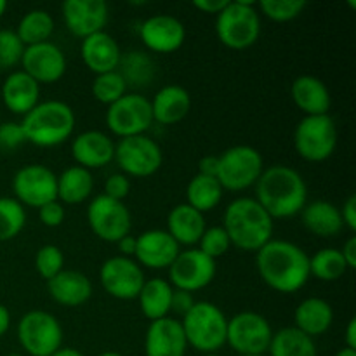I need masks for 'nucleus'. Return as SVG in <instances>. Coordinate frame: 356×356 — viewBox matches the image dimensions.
Returning <instances> with one entry per match:
<instances>
[{"mask_svg": "<svg viewBox=\"0 0 356 356\" xmlns=\"http://www.w3.org/2000/svg\"><path fill=\"white\" fill-rule=\"evenodd\" d=\"M256 268L261 280L280 294L301 291L309 275V256L296 243L271 238L256 252Z\"/></svg>", "mask_w": 356, "mask_h": 356, "instance_id": "obj_1", "label": "nucleus"}, {"mask_svg": "<svg viewBox=\"0 0 356 356\" xmlns=\"http://www.w3.org/2000/svg\"><path fill=\"white\" fill-rule=\"evenodd\" d=\"M256 200L273 219L301 214L308 204V186L301 174L287 165H271L256 183Z\"/></svg>", "mask_w": 356, "mask_h": 356, "instance_id": "obj_2", "label": "nucleus"}, {"mask_svg": "<svg viewBox=\"0 0 356 356\" xmlns=\"http://www.w3.org/2000/svg\"><path fill=\"white\" fill-rule=\"evenodd\" d=\"M222 228L228 233L232 247L245 252H257L273 238L275 222L256 198L240 197L226 207Z\"/></svg>", "mask_w": 356, "mask_h": 356, "instance_id": "obj_3", "label": "nucleus"}, {"mask_svg": "<svg viewBox=\"0 0 356 356\" xmlns=\"http://www.w3.org/2000/svg\"><path fill=\"white\" fill-rule=\"evenodd\" d=\"M24 141L38 148H54L72 138L75 131V111L65 101H40L19 122Z\"/></svg>", "mask_w": 356, "mask_h": 356, "instance_id": "obj_4", "label": "nucleus"}, {"mask_svg": "<svg viewBox=\"0 0 356 356\" xmlns=\"http://www.w3.org/2000/svg\"><path fill=\"white\" fill-rule=\"evenodd\" d=\"M179 322L188 346L202 355L218 353L226 346L228 316L214 302L197 301Z\"/></svg>", "mask_w": 356, "mask_h": 356, "instance_id": "obj_5", "label": "nucleus"}, {"mask_svg": "<svg viewBox=\"0 0 356 356\" xmlns=\"http://www.w3.org/2000/svg\"><path fill=\"white\" fill-rule=\"evenodd\" d=\"M216 33L221 44L233 51L252 47L261 35V16L256 3L245 0L228 2L216 16Z\"/></svg>", "mask_w": 356, "mask_h": 356, "instance_id": "obj_6", "label": "nucleus"}, {"mask_svg": "<svg viewBox=\"0 0 356 356\" xmlns=\"http://www.w3.org/2000/svg\"><path fill=\"white\" fill-rule=\"evenodd\" d=\"M337 146V125L330 115L305 117L294 131L296 153L306 162H325Z\"/></svg>", "mask_w": 356, "mask_h": 356, "instance_id": "obj_7", "label": "nucleus"}, {"mask_svg": "<svg viewBox=\"0 0 356 356\" xmlns=\"http://www.w3.org/2000/svg\"><path fill=\"white\" fill-rule=\"evenodd\" d=\"M264 170L263 155L247 145L232 146L219 155L218 181L222 190L243 191L256 186Z\"/></svg>", "mask_w": 356, "mask_h": 356, "instance_id": "obj_8", "label": "nucleus"}, {"mask_svg": "<svg viewBox=\"0 0 356 356\" xmlns=\"http://www.w3.org/2000/svg\"><path fill=\"white\" fill-rule=\"evenodd\" d=\"M63 337L59 320L44 309L28 312L17 323V341L30 356H51L63 346Z\"/></svg>", "mask_w": 356, "mask_h": 356, "instance_id": "obj_9", "label": "nucleus"}, {"mask_svg": "<svg viewBox=\"0 0 356 356\" xmlns=\"http://www.w3.org/2000/svg\"><path fill=\"white\" fill-rule=\"evenodd\" d=\"M122 174L131 177H149L160 170L163 153L159 143L149 136L124 138L115 145V159Z\"/></svg>", "mask_w": 356, "mask_h": 356, "instance_id": "obj_10", "label": "nucleus"}, {"mask_svg": "<svg viewBox=\"0 0 356 356\" xmlns=\"http://www.w3.org/2000/svg\"><path fill=\"white\" fill-rule=\"evenodd\" d=\"M87 222L94 235L108 243H117L131 235L132 216L124 202L113 200L106 195H97L87 207Z\"/></svg>", "mask_w": 356, "mask_h": 356, "instance_id": "obj_11", "label": "nucleus"}, {"mask_svg": "<svg viewBox=\"0 0 356 356\" xmlns=\"http://www.w3.org/2000/svg\"><path fill=\"white\" fill-rule=\"evenodd\" d=\"M273 329L263 315L256 312H242L228 318L226 344L238 355L268 353Z\"/></svg>", "mask_w": 356, "mask_h": 356, "instance_id": "obj_12", "label": "nucleus"}, {"mask_svg": "<svg viewBox=\"0 0 356 356\" xmlns=\"http://www.w3.org/2000/svg\"><path fill=\"white\" fill-rule=\"evenodd\" d=\"M152 124V104L143 94L127 92L117 103L108 106L106 125L120 139L146 134Z\"/></svg>", "mask_w": 356, "mask_h": 356, "instance_id": "obj_13", "label": "nucleus"}, {"mask_svg": "<svg viewBox=\"0 0 356 356\" xmlns=\"http://www.w3.org/2000/svg\"><path fill=\"white\" fill-rule=\"evenodd\" d=\"M13 191L23 207L38 209L58 200V176L42 163H30L14 174Z\"/></svg>", "mask_w": 356, "mask_h": 356, "instance_id": "obj_14", "label": "nucleus"}, {"mask_svg": "<svg viewBox=\"0 0 356 356\" xmlns=\"http://www.w3.org/2000/svg\"><path fill=\"white\" fill-rule=\"evenodd\" d=\"M218 273L214 259L205 256L198 249L181 250L169 268V284L174 289L186 292H197L212 284Z\"/></svg>", "mask_w": 356, "mask_h": 356, "instance_id": "obj_15", "label": "nucleus"}, {"mask_svg": "<svg viewBox=\"0 0 356 356\" xmlns=\"http://www.w3.org/2000/svg\"><path fill=\"white\" fill-rule=\"evenodd\" d=\"M99 282L106 294L120 301L138 299L145 285V271L131 257L115 256L103 263L99 270Z\"/></svg>", "mask_w": 356, "mask_h": 356, "instance_id": "obj_16", "label": "nucleus"}, {"mask_svg": "<svg viewBox=\"0 0 356 356\" xmlns=\"http://www.w3.org/2000/svg\"><path fill=\"white\" fill-rule=\"evenodd\" d=\"M139 38L148 51L156 54H170L183 47L186 40V28L170 14H155L143 21Z\"/></svg>", "mask_w": 356, "mask_h": 356, "instance_id": "obj_17", "label": "nucleus"}, {"mask_svg": "<svg viewBox=\"0 0 356 356\" xmlns=\"http://www.w3.org/2000/svg\"><path fill=\"white\" fill-rule=\"evenodd\" d=\"M21 66L28 76L40 83H54L66 73V58L61 49L52 42L24 47Z\"/></svg>", "mask_w": 356, "mask_h": 356, "instance_id": "obj_18", "label": "nucleus"}, {"mask_svg": "<svg viewBox=\"0 0 356 356\" xmlns=\"http://www.w3.org/2000/svg\"><path fill=\"white\" fill-rule=\"evenodd\" d=\"M181 247L165 229H148L136 236L134 261L148 270H169Z\"/></svg>", "mask_w": 356, "mask_h": 356, "instance_id": "obj_19", "label": "nucleus"}, {"mask_svg": "<svg viewBox=\"0 0 356 356\" xmlns=\"http://www.w3.org/2000/svg\"><path fill=\"white\" fill-rule=\"evenodd\" d=\"M61 13L70 33L82 40L104 31L108 23V6L103 0H66Z\"/></svg>", "mask_w": 356, "mask_h": 356, "instance_id": "obj_20", "label": "nucleus"}, {"mask_svg": "<svg viewBox=\"0 0 356 356\" xmlns=\"http://www.w3.org/2000/svg\"><path fill=\"white\" fill-rule=\"evenodd\" d=\"M188 350L181 322L165 316L156 322H149L145 336L146 356H184Z\"/></svg>", "mask_w": 356, "mask_h": 356, "instance_id": "obj_21", "label": "nucleus"}, {"mask_svg": "<svg viewBox=\"0 0 356 356\" xmlns=\"http://www.w3.org/2000/svg\"><path fill=\"white\" fill-rule=\"evenodd\" d=\"M72 156L87 170L101 169L115 159V143L101 131H86L72 141Z\"/></svg>", "mask_w": 356, "mask_h": 356, "instance_id": "obj_22", "label": "nucleus"}, {"mask_svg": "<svg viewBox=\"0 0 356 356\" xmlns=\"http://www.w3.org/2000/svg\"><path fill=\"white\" fill-rule=\"evenodd\" d=\"M82 61L94 75L117 72L120 65L122 52L117 40L106 31H99L83 38L80 45Z\"/></svg>", "mask_w": 356, "mask_h": 356, "instance_id": "obj_23", "label": "nucleus"}, {"mask_svg": "<svg viewBox=\"0 0 356 356\" xmlns=\"http://www.w3.org/2000/svg\"><path fill=\"white\" fill-rule=\"evenodd\" d=\"M0 94H2L3 106L10 113L21 115V117L30 113L40 103V86L23 70L13 72L6 76Z\"/></svg>", "mask_w": 356, "mask_h": 356, "instance_id": "obj_24", "label": "nucleus"}, {"mask_svg": "<svg viewBox=\"0 0 356 356\" xmlns=\"http://www.w3.org/2000/svg\"><path fill=\"white\" fill-rule=\"evenodd\" d=\"M291 96L296 106L305 113V117L329 115L330 106H332L329 87L318 76H298L291 86Z\"/></svg>", "mask_w": 356, "mask_h": 356, "instance_id": "obj_25", "label": "nucleus"}, {"mask_svg": "<svg viewBox=\"0 0 356 356\" xmlns=\"http://www.w3.org/2000/svg\"><path fill=\"white\" fill-rule=\"evenodd\" d=\"M47 292L58 305L79 308L92 298V284L82 271L63 270L47 282Z\"/></svg>", "mask_w": 356, "mask_h": 356, "instance_id": "obj_26", "label": "nucleus"}, {"mask_svg": "<svg viewBox=\"0 0 356 356\" xmlns=\"http://www.w3.org/2000/svg\"><path fill=\"white\" fill-rule=\"evenodd\" d=\"M152 104L153 122L160 125H176L188 117L191 110V96L184 87L165 86L153 96Z\"/></svg>", "mask_w": 356, "mask_h": 356, "instance_id": "obj_27", "label": "nucleus"}, {"mask_svg": "<svg viewBox=\"0 0 356 356\" xmlns=\"http://www.w3.org/2000/svg\"><path fill=\"white\" fill-rule=\"evenodd\" d=\"M207 229L205 214L188 204H179L170 209L167 216L165 232L177 242V245H197Z\"/></svg>", "mask_w": 356, "mask_h": 356, "instance_id": "obj_28", "label": "nucleus"}, {"mask_svg": "<svg viewBox=\"0 0 356 356\" xmlns=\"http://www.w3.org/2000/svg\"><path fill=\"white\" fill-rule=\"evenodd\" d=\"M334 323V309L322 298H308L294 312V327L312 339L329 332Z\"/></svg>", "mask_w": 356, "mask_h": 356, "instance_id": "obj_29", "label": "nucleus"}, {"mask_svg": "<svg viewBox=\"0 0 356 356\" xmlns=\"http://www.w3.org/2000/svg\"><path fill=\"white\" fill-rule=\"evenodd\" d=\"M301 219L309 233L322 238H332L343 232V218L337 205L327 200H315L306 204L301 211Z\"/></svg>", "mask_w": 356, "mask_h": 356, "instance_id": "obj_30", "label": "nucleus"}, {"mask_svg": "<svg viewBox=\"0 0 356 356\" xmlns=\"http://www.w3.org/2000/svg\"><path fill=\"white\" fill-rule=\"evenodd\" d=\"M174 287L163 278H149L145 282L141 292L138 296L141 313L149 320L156 322L170 313V301H172Z\"/></svg>", "mask_w": 356, "mask_h": 356, "instance_id": "obj_31", "label": "nucleus"}, {"mask_svg": "<svg viewBox=\"0 0 356 356\" xmlns=\"http://www.w3.org/2000/svg\"><path fill=\"white\" fill-rule=\"evenodd\" d=\"M94 190L92 172L83 167L73 165L58 176V200L61 204L76 205L89 200Z\"/></svg>", "mask_w": 356, "mask_h": 356, "instance_id": "obj_32", "label": "nucleus"}, {"mask_svg": "<svg viewBox=\"0 0 356 356\" xmlns=\"http://www.w3.org/2000/svg\"><path fill=\"white\" fill-rule=\"evenodd\" d=\"M268 353L270 356H318V350L315 339L296 327H285L273 332Z\"/></svg>", "mask_w": 356, "mask_h": 356, "instance_id": "obj_33", "label": "nucleus"}, {"mask_svg": "<svg viewBox=\"0 0 356 356\" xmlns=\"http://www.w3.org/2000/svg\"><path fill=\"white\" fill-rule=\"evenodd\" d=\"M222 186L219 184L218 177H209L197 174L186 186V202L190 207L197 209L198 212L205 214L211 212L221 204L222 200Z\"/></svg>", "mask_w": 356, "mask_h": 356, "instance_id": "obj_34", "label": "nucleus"}, {"mask_svg": "<svg viewBox=\"0 0 356 356\" xmlns=\"http://www.w3.org/2000/svg\"><path fill=\"white\" fill-rule=\"evenodd\" d=\"M54 33V19L51 14L44 9L28 10L21 21L17 23L16 35L24 47L30 45L44 44L49 42L51 35Z\"/></svg>", "mask_w": 356, "mask_h": 356, "instance_id": "obj_35", "label": "nucleus"}, {"mask_svg": "<svg viewBox=\"0 0 356 356\" xmlns=\"http://www.w3.org/2000/svg\"><path fill=\"white\" fill-rule=\"evenodd\" d=\"M117 72L120 73L127 86L145 87L155 76V63L146 52L131 51L127 54H122Z\"/></svg>", "mask_w": 356, "mask_h": 356, "instance_id": "obj_36", "label": "nucleus"}, {"mask_svg": "<svg viewBox=\"0 0 356 356\" xmlns=\"http://www.w3.org/2000/svg\"><path fill=\"white\" fill-rule=\"evenodd\" d=\"M348 273V266L339 249L325 247L309 257V275L320 282H337Z\"/></svg>", "mask_w": 356, "mask_h": 356, "instance_id": "obj_37", "label": "nucleus"}, {"mask_svg": "<svg viewBox=\"0 0 356 356\" xmlns=\"http://www.w3.org/2000/svg\"><path fill=\"white\" fill-rule=\"evenodd\" d=\"M26 211L16 198H0V242H9L23 232Z\"/></svg>", "mask_w": 356, "mask_h": 356, "instance_id": "obj_38", "label": "nucleus"}, {"mask_svg": "<svg viewBox=\"0 0 356 356\" xmlns=\"http://www.w3.org/2000/svg\"><path fill=\"white\" fill-rule=\"evenodd\" d=\"M90 90H92V96L96 97L97 103L111 106V104L117 103L122 96L127 94V83L122 79L120 73L110 72L103 73V75H96Z\"/></svg>", "mask_w": 356, "mask_h": 356, "instance_id": "obj_39", "label": "nucleus"}, {"mask_svg": "<svg viewBox=\"0 0 356 356\" xmlns=\"http://www.w3.org/2000/svg\"><path fill=\"white\" fill-rule=\"evenodd\" d=\"M306 6V0H263L257 6V10L275 23H287L301 16Z\"/></svg>", "mask_w": 356, "mask_h": 356, "instance_id": "obj_40", "label": "nucleus"}, {"mask_svg": "<svg viewBox=\"0 0 356 356\" xmlns=\"http://www.w3.org/2000/svg\"><path fill=\"white\" fill-rule=\"evenodd\" d=\"M35 270L44 280H51L65 270V254L58 245H42L35 254Z\"/></svg>", "mask_w": 356, "mask_h": 356, "instance_id": "obj_41", "label": "nucleus"}, {"mask_svg": "<svg viewBox=\"0 0 356 356\" xmlns=\"http://www.w3.org/2000/svg\"><path fill=\"white\" fill-rule=\"evenodd\" d=\"M232 249V242L228 238V233L222 226H211L204 232L200 242H198V250L205 254L211 259H219Z\"/></svg>", "mask_w": 356, "mask_h": 356, "instance_id": "obj_42", "label": "nucleus"}, {"mask_svg": "<svg viewBox=\"0 0 356 356\" xmlns=\"http://www.w3.org/2000/svg\"><path fill=\"white\" fill-rule=\"evenodd\" d=\"M24 45L17 38L16 31L0 30V72L14 68L21 63Z\"/></svg>", "mask_w": 356, "mask_h": 356, "instance_id": "obj_43", "label": "nucleus"}, {"mask_svg": "<svg viewBox=\"0 0 356 356\" xmlns=\"http://www.w3.org/2000/svg\"><path fill=\"white\" fill-rule=\"evenodd\" d=\"M24 141L23 129L17 122H3L0 124V149L3 152H13L19 148Z\"/></svg>", "mask_w": 356, "mask_h": 356, "instance_id": "obj_44", "label": "nucleus"}, {"mask_svg": "<svg viewBox=\"0 0 356 356\" xmlns=\"http://www.w3.org/2000/svg\"><path fill=\"white\" fill-rule=\"evenodd\" d=\"M65 205L59 200H52L49 202V204L38 207V219H40L42 225L47 226V228H58V226H61L63 222H65Z\"/></svg>", "mask_w": 356, "mask_h": 356, "instance_id": "obj_45", "label": "nucleus"}, {"mask_svg": "<svg viewBox=\"0 0 356 356\" xmlns=\"http://www.w3.org/2000/svg\"><path fill=\"white\" fill-rule=\"evenodd\" d=\"M129 193H131V179L125 174H111L104 183V195L113 198V200L124 202Z\"/></svg>", "mask_w": 356, "mask_h": 356, "instance_id": "obj_46", "label": "nucleus"}, {"mask_svg": "<svg viewBox=\"0 0 356 356\" xmlns=\"http://www.w3.org/2000/svg\"><path fill=\"white\" fill-rule=\"evenodd\" d=\"M195 298L191 292L179 291V289H174L172 292V301H170V312H174L176 315H179L183 318L195 305Z\"/></svg>", "mask_w": 356, "mask_h": 356, "instance_id": "obj_47", "label": "nucleus"}, {"mask_svg": "<svg viewBox=\"0 0 356 356\" xmlns=\"http://www.w3.org/2000/svg\"><path fill=\"white\" fill-rule=\"evenodd\" d=\"M341 211V218H343V225L346 228H350L351 232H356V197L351 195L348 197V200L344 202L343 207L339 209Z\"/></svg>", "mask_w": 356, "mask_h": 356, "instance_id": "obj_48", "label": "nucleus"}, {"mask_svg": "<svg viewBox=\"0 0 356 356\" xmlns=\"http://www.w3.org/2000/svg\"><path fill=\"white\" fill-rule=\"evenodd\" d=\"M226 6H228V0H195L193 2L195 9L205 14H214V16H218Z\"/></svg>", "mask_w": 356, "mask_h": 356, "instance_id": "obj_49", "label": "nucleus"}, {"mask_svg": "<svg viewBox=\"0 0 356 356\" xmlns=\"http://www.w3.org/2000/svg\"><path fill=\"white\" fill-rule=\"evenodd\" d=\"M218 167H219V156L218 155H207L204 159L198 160V174L209 177L218 176Z\"/></svg>", "mask_w": 356, "mask_h": 356, "instance_id": "obj_50", "label": "nucleus"}, {"mask_svg": "<svg viewBox=\"0 0 356 356\" xmlns=\"http://www.w3.org/2000/svg\"><path fill=\"white\" fill-rule=\"evenodd\" d=\"M343 254V259L346 263L348 270H355L356 268V236H350V238L344 242L343 249H339Z\"/></svg>", "mask_w": 356, "mask_h": 356, "instance_id": "obj_51", "label": "nucleus"}, {"mask_svg": "<svg viewBox=\"0 0 356 356\" xmlns=\"http://www.w3.org/2000/svg\"><path fill=\"white\" fill-rule=\"evenodd\" d=\"M117 247H118V250H120V256L131 257V259H134V254H136V236H132V235L124 236V238H122V240H118Z\"/></svg>", "mask_w": 356, "mask_h": 356, "instance_id": "obj_52", "label": "nucleus"}, {"mask_svg": "<svg viewBox=\"0 0 356 356\" xmlns=\"http://www.w3.org/2000/svg\"><path fill=\"white\" fill-rule=\"evenodd\" d=\"M344 343L346 346L344 348H350V350L356 351V320L351 318L350 323L346 327V334H344Z\"/></svg>", "mask_w": 356, "mask_h": 356, "instance_id": "obj_53", "label": "nucleus"}, {"mask_svg": "<svg viewBox=\"0 0 356 356\" xmlns=\"http://www.w3.org/2000/svg\"><path fill=\"white\" fill-rule=\"evenodd\" d=\"M10 327V313L9 309L3 305H0V337H3L7 334Z\"/></svg>", "mask_w": 356, "mask_h": 356, "instance_id": "obj_54", "label": "nucleus"}, {"mask_svg": "<svg viewBox=\"0 0 356 356\" xmlns=\"http://www.w3.org/2000/svg\"><path fill=\"white\" fill-rule=\"evenodd\" d=\"M51 356H83V353H80L79 350L70 346H61L58 351H54Z\"/></svg>", "mask_w": 356, "mask_h": 356, "instance_id": "obj_55", "label": "nucleus"}, {"mask_svg": "<svg viewBox=\"0 0 356 356\" xmlns=\"http://www.w3.org/2000/svg\"><path fill=\"white\" fill-rule=\"evenodd\" d=\"M334 356H356V351L350 350V348H341Z\"/></svg>", "mask_w": 356, "mask_h": 356, "instance_id": "obj_56", "label": "nucleus"}, {"mask_svg": "<svg viewBox=\"0 0 356 356\" xmlns=\"http://www.w3.org/2000/svg\"><path fill=\"white\" fill-rule=\"evenodd\" d=\"M6 9H7V2H6V0H0V17L3 16Z\"/></svg>", "mask_w": 356, "mask_h": 356, "instance_id": "obj_57", "label": "nucleus"}, {"mask_svg": "<svg viewBox=\"0 0 356 356\" xmlns=\"http://www.w3.org/2000/svg\"><path fill=\"white\" fill-rule=\"evenodd\" d=\"M97 356H124V355L117 353V351H104V353H101V355H97Z\"/></svg>", "mask_w": 356, "mask_h": 356, "instance_id": "obj_58", "label": "nucleus"}, {"mask_svg": "<svg viewBox=\"0 0 356 356\" xmlns=\"http://www.w3.org/2000/svg\"><path fill=\"white\" fill-rule=\"evenodd\" d=\"M204 356H221L219 353H207V355H204Z\"/></svg>", "mask_w": 356, "mask_h": 356, "instance_id": "obj_59", "label": "nucleus"}, {"mask_svg": "<svg viewBox=\"0 0 356 356\" xmlns=\"http://www.w3.org/2000/svg\"><path fill=\"white\" fill-rule=\"evenodd\" d=\"M238 356H264V355H238Z\"/></svg>", "mask_w": 356, "mask_h": 356, "instance_id": "obj_60", "label": "nucleus"}, {"mask_svg": "<svg viewBox=\"0 0 356 356\" xmlns=\"http://www.w3.org/2000/svg\"><path fill=\"white\" fill-rule=\"evenodd\" d=\"M7 356H23V355H19V353H10V355H7Z\"/></svg>", "mask_w": 356, "mask_h": 356, "instance_id": "obj_61", "label": "nucleus"}]
</instances>
